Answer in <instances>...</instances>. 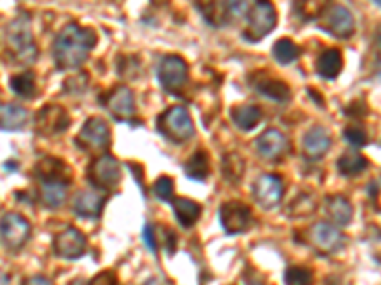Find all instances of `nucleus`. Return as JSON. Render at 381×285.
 <instances>
[{
  "instance_id": "f257e3e1",
  "label": "nucleus",
  "mask_w": 381,
  "mask_h": 285,
  "mask_svg": "<svg viewBox=\"0 0 381 285\" xmlns=\"http://www.w3.org/2000/svg\"><path fill=\"white\" fill-rule=\"evenodd\" d=\"M98 36L92 29L69 23L61 29L54 40V61L61 71H73L84 65L90 52L94 50Z\"/></svg>"
},
{
  "instance_id": "f03ea898",
  "label": "nucleus",
  "mask_w": 381,
  "mask_h": 285,
  "mask_svg": "<svg viewBox=\"0 0 381 285\" xmlns=\"http://www.w3.org/2000/svg\"><path fill=\"white\" fill-rule=\"evenodd\" d=\"M6 46L12 57L20 63H33L36 60V44L27 15H20L10 21L6 27Z\"/></svg>"
},
{
  "instance_id": "7ed1b4c3",
  "label": "nucleus",
  "mask_w": 381,
  "mask_h": 285,
  "mask_svg": "<svg viewBox=\"0 0 381 285\" xmlns=\"http://www.w3.org/2000/svg\"><path fill=\"white\" fill-rule=\"evenodd\" d=\"M159 132L172 143H185L194 135V124L183 106H170L159 118Z\"/></svg>"
},
{
  "instance_id": "20e7f679",
  "label": "nucleus",
  "mask_w": 381,
  "mask_h": 285,
  "mask_svg": "<svg viewBox=\"0 0 381 285\" xmlns=\"http://www.w3.org/2000/svg\"><path fill=\"white\" fill-rule=\"evenodd\" d=\"M276 27V10L271 0H255L254 6L248 12V29L244 31V39L258 42L267 36Z\"/></svg>"
},
{
  "instance_id": "39448f33",
  "label": "nucleus",
  "mask_w": 381,
  "mask_h": 285,
  "mask_svg": "<svg viewBox=\"0 0 381 285\" xmlns=\"http://www.w3.org/2000/svg\"><path fill=\"white\" fill-rule=\"evenodd\" d=\"M31 238V225L20 213H4L0 219V242L10 251H20Z\"/></svg>"
},
{
  "instance_id": "423d86ee",
  "label": "nucleus",
  "mask_w": 381,
  "mask_h": 285,
  "mask_svg": "<svg viewBox=\"0 0 381 285\" xmlns=\"http://www.w3.org/2000/svg\"><path fill=\"white\" fill-rule=\"evenodd\" d=\"M76 143L88 153H105L111 146V130L109 124L100 116L88 118L82 126L81 133L76 135Z\"/></svg>"
},
{
  "instance_id": "0eeeda50",
  "label": "nucleus",
  "mask_w": 381,
  "mask_h": 285,
  "mask_svg": "<svg viewBox=\"0 0 381 285\" xmlns=\"http://www.w3.org/2000/svg\"><path fill=\"white\" fill-rule=\"evenodd\" d=\"M159 82L161 86L168 92H180L181 88L187 84L189 78V67L185 63V60H181L180 55H166L162 57V61L159 63Z\"/></svg>"
},
{
  "instance_id": "6e6552de",
  "label": "nucleus",
  "mask_w": 381,
  "mask_h": 285,
  "mask_svg": "<svg viewBox=\"0 0 381 285\" xmlns=\"http://www.w3.org/2000/svg\"><path fill=\"white\" fill-rule=\"evenodd\" d=\"M122 179L121 164L114 156L103 154L92 162L90 166V181L92 185L98 188H105V190H113L114 186H119Z\"/></svg>"
},
{
  "instance_id": "1a4fd4ad",
  "label": "nucleus",
  "mask_w": 381,
  "mask_h": 285,
  "mask_svg": "<svg viewBox=\"0 0 381 285\" xmlns=\"http://www.w3.org/2000/svg\"><path fill=\"white\" fill-rule=\"evenodd\" d=\"M220 223L221 228L231 236L246 232L252 226V211L242 202H227L220 207Z\"/></svg>"
},
{
  "instance_id": "9d476101",
  "label": "nucleus",
  "mask_w": 381,
  "mask_h": 285,
  "mask_svg": "<svg viewBox=\"0 0 381 285\" xmlns=\"http://www.w3.org/2000/svg\"><path fill=\"white\" fill-rule=\"evenodd\" d=\"M252 193H254L255 202L263 209H274L281 204L282 196H284V183H282L281 177L265 173V175L255 179Z\"/></svg>"
},
{
  "instance_id": "9b49d317",
  "label": "nucleus",
  "mask_w": 381,
  "mask_h": 285,
  "mask_svg": "<svg viewBox=\"0 0 381 285\" xmlns=\"http://www.w3.org/2000/svg\"><path fill=\"white\" fill-rule=\"evenodd\" d=\"M309 239H311V246L316 249L319 253H324V255H332V253H337L345 244V238L343 234L340 232V228L332 223H316V225L311 228L309 232Z\"/></svg>"
},
{
  "instance_id": "f8f14e48",
  "label": "nucleus",
  "mask_w": 381,
  "mask_h": 285,
  "mask_svg": "<svg viewBox=\"0 0 381 285\" xmlns=\"http://www.w3.org/2000/svg\"><path fill=\"white\" fill-rule=\"evenodd\" d=\"M255 148L261 158L269 162H279L290 153V139L279 130H265L255 139Z\"/></svg>"
},
{
  "instance_id": "ddd939ff",
  "label": "nucleus",
  "mask_w": 381,
  "mask_h": 285,
  "mask_svg": "<svg viewBox=\"0 0 381 285\" xmlns=\"http://www.w3.org/2000/svg\"><path fill=\"white\" fill-rule=\"evenodd\" d=\"M88 242L84 238V234L76 228H65L61 230L54 238V251L55 255H60L61 259L74 260L81 259L82 255L86 253Z\"/></svg>"
},
{
  "instance_id": "4468645a",
  "label": "nucleus",
  "mask_w": 381,
  "mask_h": 285,
  "mask_svg": "<svg viewBox=\"0 0 381 285\" xmlns=\"http://www.w3.org/2000/svg\"><path fill=\"white\" fill-rule=\"evenodd\" d=\"M322 29L335 39H351L354 33V18L345 6H334L324 12Z\"/></svg>"
},
{
  "instance_id": "2eb2a0df",
  "label": "nucleus",
  "mask_w": 381,
  "mask_h": 285,
  "mask_svg": "<svg viewBox=\"0 0 381 285\" xmlns=\"http://www.w3.org/2000/svg\"><path fill=\"white\" fill-rule=\"evenodd\" d=\"M71 124L69 114L65 109L60 105H46L42 106L39 114H36V127L46 135H58L63 133Z\"/></svg>"
},
{
  "instance_id": "dca6fc26",
  "label": "nucleus",
  "mask_w": 381,
  "mask_h": 285,
  "mask_svg": "<svg viewBox=\"0 0 381 285\" xmlns=\"http://www.w3.org/2000/svg\"><path fill=\"white\" fill-rule=\"evenodd\" d=\"M107 109L114 120L128 122L135 114L134 92L126 86H119L107 99Z\"/></svg>"
},
{
  "instance_id": "f3484780",
  "label": "nucleus",
  "mask_w": 381,
  "mask_h": 285,
  "mask_svg": "<svg viewBox=\"0 0 381 285\" xmlns=\"http://www.w3.org/2000/svg\"><path fill=\"white\" fill-rule=\"evenodd\" d=\"M105 206V196L98 190H81L73 200V209L79 217L98 219Z\"/></svg>"
},
{
  "instance_id": "a211bd4d",
  "label": "nucleus",
  "mask_w": 381,
  "mask_h": 285,
  "mask_svg": "<svg viewBox=\"0 0 381 285\" xmlns=\"http://www.w3.org/2000/svg\"><path fill=\"white\" fill-rule=\"evenodd\" d=\"M332 146V137L324 127H311L303 137V153L309 160H321Z\"/></svg>"
},
{
  "instance_id": "6ab92c4d",
  "label": "nucleus",
  "mask_w": 381,
  "mask_h": 285,
  "mask_svg": "<svg viewBox=\"0 0 381 285\" xmlns=\"http://www.w3.org/2000/svg\"><path fill=\"white\" fill-rule=\"evenodd\" d=\"M29 111L14 103H0V130L2 132H20L27 126Z\"/></svg>"
},
{
  "instance_id": "aec40b11",
  "label": "nucleus",
  "mask_w": 381,
  "mask_h": 285,
  "mask_svg": "<svg viewBox=\"0 0 381 285\" xmlns=\"http://www.w3.org/2000/svg\"><path fill=\"white\" fill-rule=\"evenodd\" d=\"M326 215L332 225L347 226L353 219V206L345 196L335 194L326 200Z\"/></svg>"
},
{
  "instance_id": "412c9836",
  "label": "nucleus",
  "mask_w": 381,
  "mask_h": 285,
  "mask_svg": "<svg viewBox=\"0 0 381 285\" xmlns=\"http://www.w3.org/2000/svg\"><path fill=\"white\" fill-rule=\"evenodd\" d=\"M67 181H41V202L50 209H58L67 200Z\"/></svg>"
},
{
  "instance_id": "4be33fe9",
  "label": "nucleus",
  "mask_w": 381,
  "mask_h": 285,
  "mask_svg": "<svg viewBox=\"0 0 381 285\" xmlns=\"http://www.w3.org/2000/svg\"><path fill=\"white\" fill-rule=\"evenodd\" d=\"M254 86L263 97H269V99L276 101V103H286V101H290V95H292L286 82H282L279 78H271V76L258 80V82H254Z\"/></svg>"
},
{
  "instance_id": "5701e85b",
  "label": "nucleus",
  "mask_w": 381,
  "mask_h": 285,
  "mask_svg": "<svg viewBox=\"0 0 381 285\" xmlns=\"http://www.w3.org/2000/svg\"><path fill=\"white\" fill-rule=\"evenodd\" d=\"M341 69H343V57H341L340 50L330 48L321 53V57L316 61V71L322 78L335 80L340 76Z\"/></svg>"
},
{
  "instance_id": "b1692460",
  "label": "nucleus",
  "mask_w": 381,
  "mask_h": 285,
  "mask_svg": "<svg viewBox=\"0 0 381 285\" xmlns=\"http://www.w3.org/2000/svg\"><path fill=\"white\" fill-rule=\"evenodd\" d=\"M172 207H174L178 223H180L181 226H185V228H191L196 221L201 219L202 209L194 200L175 198V200H172Z\"/></svg>"
},
{
  "instance_id": "393cba45",
  "label": "nucleus",
  "mask_w": 381,
  "mask_h": 285,
  "mask_svg": "<svg viewBox=\"0 0 381 285\" xmlns=\"http://www.w3.org/2000/svg\"><path fill=\"white\" fill-rule=\"evenodd\" d=\"M231 120H233V124L239 130L250 132V130H254L261 122V111L255 105H241L233 109Z\"/></svg>"
},
{
  "instance_id": "a878e982",
  "label": "nucleus",
  "mask_w": 381,
  "mask_h": 285,
  "mask_svg": "<svg viewBox=\"0 0 381 285\" xmlns=\"http://www.w3.org/2000/svg\"><path fill=\"white\" fill-rule=\"evenodd\" d=\"M368 160L361 153H345L337 160V169L343 177H359L366 172Z\"/></svg>"
},
{
  "instance_id": "bb28decb",
  "label": "nucleus",
  "mask_w": 381,
  "mask_h": 285,
  "mask_svg": "<svg viewBox=\"0 0 381 285\" xmlns=\"http://www.w3.org/2000/svg\"><path fill=\"white\" fill-rule=\"evenodd\" d=\"M67 167L58 158H44L36 166V175H41V181H67Z\"/></svg>"
},
{
  "instance_id": "cd10ccee",
  "label": "nucleus",
  "mask_w": 381,
  "mask_h": 285,
  "mask_svg": "<svg viewBox=\"0 0 381 285\" xmlns=\"http://www.w3.org/2000/svg\"><path fill=\"white\" fill-rule=\"evenodd\" d=\"M185 173H187L189 179L193 181H206L208 175H210V160H208V154L204 151H199L194 153L191 158L185 162Z\"/></svg>"
},
{
  "instance_id": "c85d7f7f",
  "label": "nucleus",
  "mask_w": 381,
  "mask_h": 285,
  "mask_svg": "<svg viewBox=\"0 0 381 285\" xmlns=\"http://www.w3.org/2000/svg\"><path fill=\"white\" fill-rule=\"evenodd\" d=\"M10 88L15 95H20L23 99H33L36 93V78L31 71H23L10 78Z\"/></svg>"
},
{
  "instance_id": "c756f323",
  "label": "nucleus",
  "mask_w": 381,
  "mask_h": 285,
  "mask_svg": "<svg viewBox=\"0 0 381 285\" xmlns=\"http://www.w3.org/2000/svg\"><path fill=\"white\" fill-rule=\"evenodd\" d=\"M244 160H242L241 154L231 153L223 158V164H221V172H223V177L231 183V185H236L241 183V179L244 177Z\"/></svg>"
},
{
  "instance_id": "7c9ffc66",
  "label": "nucleus",
  "mask_w": 381,
  "mask_h": 285,
  "mask_svg": "<svg viewBox=\"0 0 381 285\" xmlns=\"http://www.w3.org/2000/svg\"><path fill=\"white\" fill-rule=\"evenodd\" d=\"M295 13L303 21L319 20L328 10V0H294Z\"/></svg>"
},
{
  "instance_id": "2f4dec72",
  "label": "nucleus",
  "mask_w": 381,
  "mask_h": 285,
  "mask_svg": "<svg viewBox=\"0 0 381 285\" xmlns=\"http://www.w3.org/2000/svg\"><path fill=\"white\" fill-rule=\"evenodd\" d=\"M196 6L210 25L220 27L225 23V10L220 0H196Z\"/></svg>"
},
{
  "instance_id": "473e14b6",
  "label": "nucleus",
  "mask_w": 381,
  "mask_h": 285,
  "mask_svg": "<svg viewBox=\"0 0 381 285\" xmlns=\"http://www.w3.org/2000/svg\"><path fill=\"white\" fill-rule=\"evenodd\" d=\"M273 55L281 65H290L300 57V48L290 39H281L276 40V44L273 46Z\"/></svg>"
},
{
  "instance_id": "72a5a7b5",
  "label": "nucleus",
  "mask_w": 381,
  "mask_h": 285,
  "mask_svg": "<svg viewBox=\"0 0 381 285\" xmlns=\"http://www.w3.org/2000/svg\"><path fill=\"white\" fill-rule=\"evenodd\" d=\"M286 285H313V272L305 266H290L284 272Z\"/></svg>"
},
{
  "instance_id": "f704fd0d",
  "label": "nucleus",
  "mask_w": 381,
  "mask_h": 285,
  "mask_svg": "<svg viewBox=\"0 0 381 285\" xmlns=\"http://www.w3.org/2000/svg\"><path fill=\"white\" fill-rule=\"evenodd\" d=\"M314 198L313 196H309V194H301L298 198L290 204V209L288 213L290 215H294V217H305L309 213L314 211Z\"/></svg>"
},
{
  "instance_id": "c9c22d12",
  "label": "nucleus",
  "mask_w": 381,
  "mask_h": 285,
  "mask_svg": "<svg viewBox=\"0 0 381 285\" xmlns=\"http://www.w3.org/2000/svg\"><path fill=\"white\" fill-rule=\"evenodd\" d=\"M153 193L154 196L162 202H170V200H174V181L166 177V175H162L159 179L154 181L153 185Z\"/></svg>"
},
{
  "instance_id": "e433bc0d",
  "label": "nucleus",
  "mask_w": 381,
  "mask_h": 285,
  "mask_svg": "<svg viewBox=\"0 0 381 285\" xmlns=\"http://www.w3.org/2000/svg\"><path fill=\"white\" fill-rule=\"evenodd\" d=\"M255 0H227V12L233 18H244L250 12V8L254 6Z\"/></svg>"
},
{
  "instance_id": "4c0bfd02",
  "label": "nucleus",
  "mask_w": 381,
  "mask_h": 285,
  "mask_svg": "<svg viewBox=\"0 0 381 285\" xmlns=\"http://www.w3.org/2000/svg\"><path fill=\"white\" fill-rule=\"evenodd\" d=\"M345 139L353 146H364L368 143V133L364 132V127L351 126L345 130Z\"/></svg>"
},
{
  "instance_id": "58836bf2",
  "label": "nucleus",
  "mask_w": 381,
  "mask_h": 285,
  "mask_svg": "<svg viewBox=\"0 0 381 285\" xmlns=\"http://www.w3.org/2000/svg\"><path fill=\"white\" fill-rule=\"evenodd\" d=\"M143 244L147 246L151 253L159 251V242H156V234H154V226L147 225L143 228Z\"/></svg>"
},
{
  "instance_id": "ea45409f",
  "label": "nucleus",
  "mask_w": 381,
  "mask_h": 285,
  "mask_svg": "<svg viewBox=\"0 0 381 285\" xmlns=\"http://www.w3.org/2000/svg\"><path fill=\"white\" fill-rule=\"evenodd\" d=\"M90 285H116V278H114L113 272H103L95 276Z\"/></svg>"
},
{
  "instance_id": "a19ab883",
  "label": "nucleus",
  "mask_w": 381,
  "mask_h": 285,
  "mask_svg": "<svg viewBox=\"0 0 381 285\" xmlns=\"http://www.w3.org/2000/svg\"><path fill=\"white\" fill-rule=\"evenodd\" d=\"M21 285H52V281L44 278V276H31V278L25 279Z\"/></svg>"
},
{
  "instance_id": "79ce46f5",
  "label": "nucleus",
  "mask_w": 381,
  "mask_h": 285,
  "mask_svg": "<svg viewBox=\"0 0 381 285\" xmlns=\"http://www.w3.org/2000/svg\"><path fill=\"white\" fill-rule=\"evenodd\" d=\"M0 285H10V278L2 270H0Z\"/></svg>"
},
{
  "instance_id": "37998d69",
  "label": "nucleus",
  "mask_w": 381,
  "mask_h": 285,
  "mask_svg": "<svg viewBox=\"0 0 381 285\" xmlns=\"http://www.w3.org/2000/svg\"><path fill=\"white\" fill-rule=\"evenodd\" d=\"M143 285H161V281H159L156 278H151V279H147Z\"/></svg>"
},
{
  "instance_id": "c03bdc74",
  "label": "nucleus",
  "mask_w": 381,
  "mask_h": 285,
  "mask_svg": "<svg viewBox=\"0 0 381 285\" xmlns=\"http://www.w3.org/2000/svg\"><path fill=\"white\" fill-rule=\"evenodd\" d=\"M246 285H263V284H261V279H252V281L246 279Z\"/></svg>"
},
{
  "instance_id": "a18cd8bd",
  "label": "nucleus",
  "mask_w": 381,
  "mask_h": 285,
  "mask_svg": "<svg viewBox=\"0 0 381 285\" xmlns=\"http://www.w3.org/2000/svg\"><path fill=\"white\" fill-rule=\"evenodd\" d=\"M332 285H349V284H345V281H334Z\"/></svg>"
},
{
  "instance_id": "49530a36",
  "label": "nucleus",
  "mask_w": 381,
  "mask_h": 285,
  "mask_svg": "<svg viewBox=\"0 0 381 285\" xmlns=\"http://www.w3.org/2000/svg\"><path fill=\"white\" fill-rule=\"evenodd\" d=\"M73 285H84V281H81V279H79V281H74Z\"/></svg>"
},
{
  "instance_id": "de8ad7c7",
  "label": "nucleus",
  "mask_w": 381,
  "mask_h": 285,
  "mask_svg": "<svg viewBox=\"0 0 381 285\" xmlns=\"http://www.w3.org/2000/svg\"><path fill=\"white\" fill-rule=\"evenodd\" d=\"M375 4H377V6H381V0H374Z\"/></svg>"
}]
</instances>
